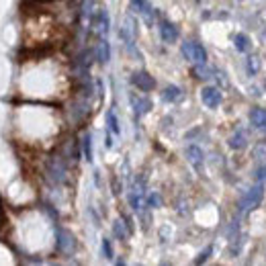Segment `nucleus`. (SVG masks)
Returning a JSON list of instances; mask_svg holds the SVG:
<instances>
[{"label": "nucleus", "instance_id": "obj_14", "mask_svg": "<svg viewBox=\"0 0 266 266\" xmlns=\"http://www.w3.org/2000/svg\"><path fill=\"white\" fill-rule=\"evenodd\" d=\"M133 4L138 6V10L142 12V16L148 20V23H152V8H150V4L146 2V0H133Z\"/></svg>", "mask_w": 266, "mask_h": 266}, {"label": "nucleus", "instance_id": "obj_24", "mask_svg": "<svg viewBox=\"0 0 266 266\" xmlns=\"http://www.w3.org/2000/svg\"><path fill=\"white\" fill-rule=\"evenodd\" d=\"M209 254H211V248H207V250H205V252L201 254V258H196V262H203V260H205V258H207Z\"/></svg>", "mask_w": 266, "mask_h": 266}, {"label": "nucleus", "instance_id": "obj_5", "mask_svg": "<svg viewBox=\"0 0 266 266\" xmlns=\"http://www.w3.org/2000/svg\"><path fill=\"white\" fill-rule=\"evenodd\" d=\"M133 84H136L142 92H148V90H152V88L156 86V82H154V78H152L148 72H138V74H133Z\"/></svg>", "mask_w": 266, "mask_h": 266}, {"label": "nucleus", "instance_id": "obj_16", "mask_svg": "<svg viewBox=\"0 0 266 266\" xmlns=\"http://www.w3.org/2000/svg\"><path fill=\"white\" fill-rule=\"evenodd\" d=\"M236 50L238 52H248L250 50V39H248V35H238L236 37Z\"/></svg>", "mask_w": 266, "mask_h": 266}, {"label": "nucleus", "instance_id": "obj_2", "mask_svg": "<svg viewBox=\"0 0 266 266\" xmlns=\"http://www.w3.org/2000/svg\"><path fill=\"white\" fill-rule=\"evenodd\" d=\"M262 196H264V188H262V184L252 186L246 194L242 196V201H240V211H250V209L258 207V205L262 203Z\"/></svg>", "mask_w": 266, "mask_h": 266}, {"label": "nucleus", "instance_id": "obj_17", "mask_svg": "<svg viewBox=\"0 0 266 266\" xmlns=\"http://www.w3.org/2000/svg\"><path fill=\"white\" fill-rule=\"evenodd\" d=\"M106 121H108V129H110V131H113V133H119V123H117V117H115L113 110H108V113H106Z\"/></svg>", "mask_w": 266, "mask_h": 266}, {"label": "nucleus", "instance_id": "obj_15", "mask_svg": "<svg viewBox=\"0 0 266 266\" xmlns=\"http://www.w3.org/2000/svg\"><path fill=\"white\" fill-rule=\"evenodd\" d=\"M108 56H110L108 43H106L104 37H100V41H98V62H100V64H106V62H108Z\"/></svg>", "mask_w": 266, "mask_h": 266}, {"label": "nucleus", "instance_id": "obj_23", "mask_svg": "<svg viewBox=\"0 0 266 266\" xmlns=\"http://www.w3.org/2000/svg\"><path fill=\"white\" fill-rule=\"evenodd\" d=\"M150 203H152V205H158V203H160V196H158V194H152V196H150Z\"/></svg>", "mask_w": 266, "mask_h": 266}, {"label": "nucleus", "instance_id": "obj_13", "mask_svg": "<svg viewBox=\"0 0 266 266\" xmlns=\"http://www.w3.org/2000/svg\"><path fill=\"white\" fill-rule=\"evenodd\" d=\"M230 148L232 150H244L246 148V136H244V133H234V136L230 138Z\"/></svg>", "mask_w": 266, "mask_h": 266}, {"label": "nucleus", "instance_id": "obj_8", "mask_svg": "<svg viewBox=\"0 0 266 266\" xmlns=\"http://www.w3.org/2000/svg\"><path fill=\"white\" fill-rule=\"evenodd\" d=\"M250 123L258 129H264L266 127V108H262V106L252 108L250 110Z\"/></svg>", "mask_w": 266, "mask_h": 266}, {"label": "nucleus", "instance_id": "obj_19", "mask_svg": "<svg viewBox=\"0 0 266 266\" xmlns=\"http://www.w3.org/2000/svg\"><path fill=\"white\" fill-rule=\"evenodd\" d=\"M84 156L86 160H92V150H90V136L84 138Z\"/></svg>", "mask_w": 266, "mask_h": 266}, {"label": "nucleus", "instance_id": "obj_18", "mask_svg": "<svg viewBox=\"0 0 266 266\" xmlns=\"http://www.w3.org/2000/svg\"><path fill=\"white\" fill-rule=\"evenodd\" d=\"M260 70V60L256 58V56H252V58H248V72L252 74V76H256V72Z\"/></svg>", "mask_w": 266, "mask_h": 266}, {"label": "nucleus", "instance_id": "obj_4", "mask_svg": "<svg viewBox=\"0 0 266 266\" xmlns=\"http://www.w3.org/2000/svg\"><path fill=\"white\" fill-rule=\"evenodd\" d=\"M201 100L207 108H217L221 104V92L213 86H205L201 90Z\"/></svg>", "mask_w": 266, "mask_h": 266}, {"label": "nucleus", "instance_id": "obj_3", "mask_svg": "<svg viewBox=\"0 0 266 266\" xmlns=\"http://www.w3.org/2000/svg\"><path fill=\"white\" fill-rule=\"evenodd\" d=\"M48 174H50V178L54 182H62L66 178V164H64V160L60 156H56V158H52L48 162Z\"/></svg>", "mask_w": 266, "mask_h": 266}, {"label": "nucleus", "instance_id": "obj_6", "mask_svg": "<svg viewBox=\"0 0 266 266\" xmlns=\"http://www.w3.org/2000/svg\"><path fill=\"white\" fill-rule=\"evenodd\" d=\"M160 35H162L164 43H174L176 39H178V29H176L172 23H168V20H162L160 23Z\"/></svg>", "mask_w": 266, "mask_h": 266}, {"label": "nucleus", "instance_id": "obj_10", "mask_svg": "<svg viewBox=\"0 0 266 266\" xmlns=\"http://www.w3.org/2000/svg\"><path fill=\"white\" fill-rule=\"evenodd\" d=\"M186 156H188L190 164H194L196 168L203 164V150H201V148H196V146H188V150H186Z\"/></svg>", "mask_w": 266, "mask_h": 266}, {"label": "nucleus", "instance_id": "obj_1", "mask_svg": "<svg viewBox=\"0 0 266 266\" xmlns=\"http://www.w3.org/2000/svg\"><path fill=\"white\" fill-rule=\"evenodd\" d=\"M182 56L188 60V62H194V64H207V52L201 43H194V41H186L182 43Z\"/></svg>", "mask_w": 266, "mask_h": 266}, {"label": "nucleus", "instance_id": "obj_22", "mask_svg": "<svg viewBox=\"0 0 266 266\" xmlns=\"http://www.w3.org/2000/svg\"><path fill=\"white\" fill-rule=\"evenodd\" d=\"M102 252L106 254V258H113V248H110L108 240H104V242H102Z\"/></svg>", "mask_w": 266, "mask_h": 266}, {"label": "nucleus", "instance_id": "obj_9", "mask_svg": "<svg viewBox=\"0 0 266 266\" xmlns=\"http://www.w3.org/2000/svg\"><path fill=\"white\" fill-rule=\"evenodd\" d=\"M131 104H133V108H136L138 115H146L148 110L152 108V102L146 96H131Z\"/></svg>", "mask_w": 266, "mask_h": 266}, {"label": "nucleus", "instance_id": "obj_12", "mask_svg": "<svg viewBox=\"0 0 266 266\" xmlns=\"http://www.w3.org/2000/svg\"><path fill=\"white\" fill-rule=\"evenodd\" d=\"M96 33H98L100 37H104V35L108 33V14H106V10H100V12H98V18H96Z\"/></svg>", "mask_w": 266, "mask_h": 266}, {"label": "nucleus", "instance_id": "obj_21", "mask_svg": "<svg viewBox=\"0 0 266 266\" xmlns=\"http://www.w3.org/2000/svg\"><path fill=\"white\" fill-rule=\"evenodd\" d=\"M115 234H117L121 240H125V236H127V232L123 230V224H121V221H117V224H115Z\"/></svg>", "mask_w": 266, "mask_h": 266}, {"label": "nucleus", "instance_id": "obj_11", "mask_svg": "<svg viewBox=\"0 0 266 266\" xmlns=\"http://www.w3.org/2000/svg\"><path fill=\"white\" fill-rule=\"evenodd\" d=\"M162 98L166 102H176V100L182 98V90H180L178 86H168L166 90H164V94H162Z\"/></svg>", "mask_w": 266, "mask_h": 266}, {"label": "nucleus", "instance_id": "obj_20", "mask_svg": "<svg viewBox=\"0 0 266 266\" xmlns=\"http://www.w3.org/2000/svg\"><path fill=\"white\" fill-rule=\"evenodd\" d=\"M201 66H203V64H198V66H196V68L192 70V72L196 74V78H201V80H205V78H211V76H209V70L201 68Z\"/></svg>", "mask_w": 266, "mask_h": 266}, {"label": "nucleus", "instance_id": "obj_7", "mask_svg": "<svg viewBox=\"0 0 266 266\" xmlns=\"http://www.w3.org/2000/svg\"><path fill=\"white\" fill-rule=\"evenodd\" d=\"M58 248H60V252H72L74 250V238L68 234V232H64V230H60L58 232Z\"/></svg>", "mask_w": 266, "mask_h": 266}]
</instances>
